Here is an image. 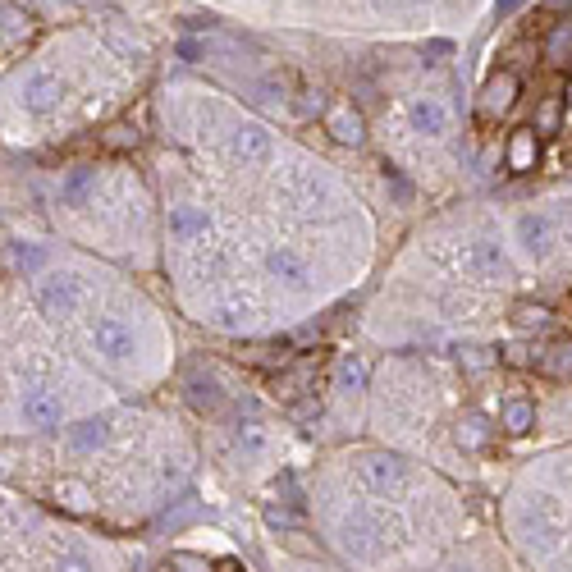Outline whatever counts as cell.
<instances>
[{"instance_id": "cell-28", "label": "cell", "mask_w": 572, "mask_h": 572, "mask_svg": "<svg viewBox=\"0 0 572 572\" xmlns=\"http://www.w3.org/2000/svg\"><path fill=\"white\" fill-rule=\"evenodd\" d=\"M14 266H19V270L37 266V248H33V243H14Z\"/></svg>"}, {"instance_id": "cell-13", "label": "cell", "mask_w": 572, "mask_h": 572, "mask_svg": "<svg viewBox=\"0 0 572 572\" xmlns=\"http://www.w3.org/2000/svg\"><path fill=\"white\" fill-rule=\"evenodd\" d=\"M197 238H206V211L202 206H174L170 211V243L188 248Z\"/></svg>"}, {"instance_id": "cell-6", "label": "cell", "mask_w": 572, "mask_h": 572, "mask_svg": "<svg viewBox=\"0 0 572 572\" xmlns=\"http://www.w3.org/2000/svg\"><path fill=\"white\" fill-rule=\"evenodd\" d=\"M325 133L335 142H344V147H362L367 119H362V110H357L353 101H339V106H330V115H325Z\"/></svg>"}, {"instance_id": "cell-17", "label": "cell", "mask_w": 572, "mask_h": 572, "mask_svg": "<svg viewBox=\"0 0 572 572\" xmlns=\"http://www.w3.org/2000/svg\"><path fill=\"white\" fill-rule=\"evenodd\" d=\"M545 65L550 69H572V23H559L545 37Z\"/></svg>"}, {"instance_id": "cell-26", "label": "cell", "mask_w": 572, "mask_h": 572, "mask_svg": "<svg viewBox=\"0 0 572 572\" xmlns=\"http://www.w3.org/2000/svg\"><path fill=\"white\" fill-rule=\"evenodd\" d=\"M458 362H463L467 371H476V376H481V371L495 362V353H490V348H481V344H467L463 353H458Z\"/></svg>"}, {"instance_id": "cell-19", "label": "cell", "mask_w": 572, "mask_h": 572, "mask_svg": "<svg viewBox=\"0 0 572 572\" xmlns=\"http://www.w3.org/2000/svg\"><path fill=\"white\" fill-rule=\"evenodd\" d=\"M55 499H60L65 508H74V513H83V508L97 504V499H92V490H87L83 481H74V476H65V481L55 486Z\"/></svg>"}, {"instance_id": "cell-32", "label": "cell", "mask_w": 572, "mask_h": 572, "mask_svg": "<svg viewBox=\"0 0 572 572\" xmlns=\"http://www.w3.org/2000/svg\"><path fill=\"white\" fill-rule=\"evenodd\" d=\"M403 5H431V0H403Z\"/></svg>"}, {"instance_id": "cell-29", "label": "cell", "mask_w": 572, "mask_h": 572, "mask_svg": "<svg viewBox=\"0 0 572 572\" xmlns=\"http://www.w3.org/2000/svg\"><path fill=\"white\" fill-rule=\"evenodd\" d=\"M51 572H92V563L78 559V554H69V559H55V568H51Z\"/></svg>"}, {"instance_id": "cell-8", "label": "cell", "mask_w": 572, "mask_h": 572, "mask_svg": "<svg viewBox=\"0 0 572 572\" xmlns=\"http://www.w3.org/2000/svg\"><path fill=\"white\" fill-rule=\"evenodd\" d=\"M408 124L421 138H444V133H449V106H444L440 97H417L408 106Z\"/></svg>"}, {"instance_id": "cell-25", "label": "cell", "mask_w": 572, "mask_h": 572, "mask_svg": "<svg viewBox=\"0 0 572 572\" xmlns=\"http://www.w3.org/2000/svg\"><path fill=\"white\" fill-rule=\"evenodd\" d=\"M499 357H504L508 367H536L540 348H531V344H504V348H499Z\"/></svg>"}, {"instance_id": "cell-10", "label": "cell", "mask_w": 572, "mask_h": 572, "mask_svg": "<svg viewBox=\"0 0 572 572\" xmlns=\"http://www.w3.org/2000/svg\"><path fill=\"white\" fill-rule=\"evenodd\" d=\"M357 476H362V481H367L371 490H376V495H389V490H399L403 486V463L399 458H385V454H376V458H367V463L357 467Z\"/></svg>"}, {"instance_id": "cell-33", "label": "cell", "mask_w": 572, "mask_h": 572, "mask_svg": "<svg viewBox=\"0 0 572 572\" xmlns=\"http://www.w3.org/2000/svg\"><path fill=\"white\" fill-rule=\"evenodd\" d=\"M225 572H243V568H238V563H225Z\"/></svg>"}, {"instance_id": "cell-2", "label": "cell", "mask_w": 572, "mask_h": 572, "mask_svg": "<svg viewBox=\"0 0 572 572\" xmlns=\"http://www.w3.org/2000/svg\"><path fill=\"white\" fill-rule=\"evenodd\" d=\"M60 97H65V87H60V78H55L51 69H33V74L19 78V101H23V110H33V115H51V110L60 106Z\"/></svg>"}, {"instance_id": "cell-27", "label": "cell", "mask_w": 572, "mask_h": 572, "mask_svg": "<svg viewBox=\"0 0 572 572\" xmlns=\"http://www.w3.org/2000/svg\"><path fill=\"white\" fill-rule=\"evenodd\" d=\"M170 568H174V572H216V563L197 559V554H174V559H170Z\"/></svg>"}, {"instance_id": "cell-34", "label": "cell", "mask_w": 572, "mask_h": 572, "mask_svg": "<svg viewBox=\"0 0 572 572\" xmlns=\"http://www.w3.org/2000/svg\"><path fill=\"white\" fill-rule=\"evenodd\" d=\"M454 572H467V568H454Z\"/></svg>"}, {"instance_id": "cell-3", "label": "cell", "mask_w": 572, "mask_h": 572, "mask_svg": "<svg viewBox=\"0 0 572 572\" xmlns=\"http://www.w3.org/2000/svg\"><path fill=\"white\" fill-rule=\"evenodd\" d=\"M19 417L28 431H55L60 421H65V403L55 389H28L19 403Z\"/></svg>"}, {"instance_id": "cell-24", "label": "cell", "mask_w": 572, "mask_h": 572, "mask_svg": "<svg viewBox=\"0 0 572 572\" xmlns=\"http://www.w3.org/2000/svg\"><path fill=\"white\" fill-rule=\"evenodd\" d=\"M339 385L344 389L367 385V362H362V357H344V362H339Z\"/></svg>"}, {"instance_id": "cell-20", "label": "cell", "mask_w": 572, "mask_h": 572, "mask_svg": "<svg viewBox=\"0 0 572 572\" xmlns=\"http://www.w3.org/2000/svg\"><path fill=\"white\" fill-rule=\"evenodd\" d=\"M540 367L550 371V376H572V339H559L540 353Z\"/></svg>"}, {"instance_id": "cell-15", "label": "cell", "mask_w": 572, "mask_h": 572, "mask_svg": "<svg viewBox=\"0 0 572 572\" xmlns=\"http://www.w3.org/2000/svg\"><path fill=\"white\" fill-rule=\"evenodd\" d=\"M380 536H385V527H380V518H376V513H367V508L344 518V545H348V550H353V545H357V550H367L371 540H380Z\"/></svg>"}, {"instance_id": "cell-7", "label": "cell", "mask_w": 572, "mask_h": 572, "mask_svg": "<svg viewBox=\"0 0 572 572\" xmlns=\"http://www.w3.org/2000/svg\"><path fill=\"white\" fill-rule=\"evenodd\" d=\"M266 270L280 284H289V289H303V284L312 280V266H307V257L298 248H270L266 252Z\"/></svg>"}, {"instance_id": "cell-11", "label": "cell", "mask_w": 572, "mask_h": 572, "mask_svg": "<svg viewBox=\"0 0 572 572\" xmlns=\"http://www.w3.org/2000/svg\"><path fill=\"white\" fill-rule=\"evenodd\" d=\"M92 348L106 357H124L133 348V330L115 316H101V321H92Z\"/></svg>"}, {"instance_id": "cell-30", "label": "cell", "mask_w": 572, "mask_h": 572, "mask_svg": "<svg viewBox=\"0 0 572 572\" xmlns=\"http://www.w3.org/2000/svg\"><path fill=\"white\" fill-rule=\"evenodd\" d=\"M321 92H303V106H298V115H303V119H312L316 115V110H321Z\"/></svg>"}, {"instance_id": "cell-5", "label": "cell", "mask_w": 572, "mask_h": 572, "mask_svg": "<svg viewBox=\"0 0 572 572\" xmlns=\"http://www.w3.org/2000/svg\"><path fill=\"white\" fill-rule=\"evenodd\" d=\"M229 152H234L238 165H266L270 152H275V142H270V133L261 124H238L229 133Z\"/></svg>"}, {"instance_id": "cell-22", "label": "cell", "mask_w": 572, "mask_h": 572, "mask_svg": "<svg viewBox=\"0 0 572 572\" xmlns=\"http://www.w3.org/2000/svg\"><path fill=\"white\" fill-rule=\"evenodd\" d=\"M513 321H518L522 330H545V325L554 321V312L545 303H522V307H513Z\"/></svg>"}, {"instance_id": "cell-21", "label": "cell", "mask_w": 572, "mask_h": 572, "mask_svg": "<svg viewBox=\"0 0 572 572\" xmlns=\"http://www.w3.org/2000/svg\"><path fill=\"white\" fill-rule=\"evenodd\" d=\"M188 399H193V408H202V412H216L220 408V389H216V380L211 376H193L188 380Z\"/></svg>"}, {"instance_id": "cell-16", "label": "cell", "mask_w": 572, "mask_h": 572, "mask_svg": "<svg viewBox=\"0 0 572 572\" xmlns=\"http://www.w3.org/2000/svg\"><path fill=\"white\" fill-rule=\"evenodd\" d=\"M463 266L472 270V275H481V280H495V275H504V252H499L495 243H472Z\"/></svg>"}, {"instance_id": "cell-23", "label": "cell", "mask_w": 572, "mask_h": 572, "mask_svg": "<svg viewBox=\"0 0 572 572\" xmlns=\"http://www.w3.org/2000/svg\"><path fill=\"white\" fill-rule=\"evenodd\" d=\"M559 119H563V97H550V101H540V115L531 129H536L540 138H550V133L559 129Z\"/></svg>"}, {"instance_id": "cell-1", "label": "cell", "mask_w": 572, "mask_h": 572, "mask_svg": "<svg viewBox=\"0 0 572 572\" xmlns=\"http://www.w3.org/2000/svg\"><path fill=\"white\" fill-rule=\"evenodd\" d=\"M37 303H42L46 316H55V321H69V316L83 307V284L74 280V275H42L37 280Z\"/></svg>"}, {"instance_id": "cell-14", "label": "cell", "mask_w": 572, "mask_h": 572, "mask_svg": "<svg viewBox=\"0 0 572 572\" xmlns=\"http://www.w3.org/2000/svg\"><path fill=\"white\" fill-rule=\"evenodd\" d=\"M499 426H504L508 435H527V431H536V403L522 399V394L504 399V403H499Z\"/></svg>"}, {"instance_id": "cell-31", "label": "cell", "mask_w": 572, "mask_h": 572, "mask_svg": "<svg viewBox=\"0 0 572 572\" xmlns=\"http://www.w3.org/2000/svg\"><path fill=\"white\" fill-rule=\"evenodd\" d=\"M110 147H133V142H138V138H133V129H110Z\"/></svg>"}, {"instance_id": "cell-12", "label": "cell", "mask_w": 572, "mask_h": 572, "mask_svg": "<svg viewBox=\"0 0 572 572\" xmlns=\"http://www.w3.org/2000/svg\"><path fill=\"white\" fill-rule=\"evenodd\" d=\"M508 170L513 174H531L540 161V133L536 129H518L513 138H508V152H504Z\"/></svg>"}, {"instance_id": "cell-18", "label": "cell", "mask_w": 572, "mask_h": 572, "mask_svg": "<svg viewBox=\"0 0 572 572\" xmlns=\"http://www.w3.org/2000/svg\"><path fill=\"white\" fill-rule=\"evenodd\" d=\"M65 444L74 454H92L97 444H106V421H78L74 431L65 435Z\"/></svg>"}, {"instance_id": "cell-9", "label": "cell", "mask_w": 572, "mask_h": 572, "mask_svg": "<svg viewBox=\"0 0 572 572\" xmlns=\"http://www.w3.org/2000/svg\"><path fill=\"white\" fill-rule=\"evenodd\" d=\"M518 74H495L486 87H481V115L486 119H499L513 110V101H518Z\"/></svg>"}, {"instance_id": "cell-4", "label": "cell", "mask_w": 572, "mask_h": 572, "mask_svg": "<svg viewBox=\"0 0 572 572\" xmlns=\"http://www.w3.org/2000/svg\"><path fill=\"white\" fill-rule=\"evenodd\" d=\"M513 234H518L522 252H527L531 261H545L554 252V225H550V216H540V211H522Z\"/></svg>"}]
</instances>
